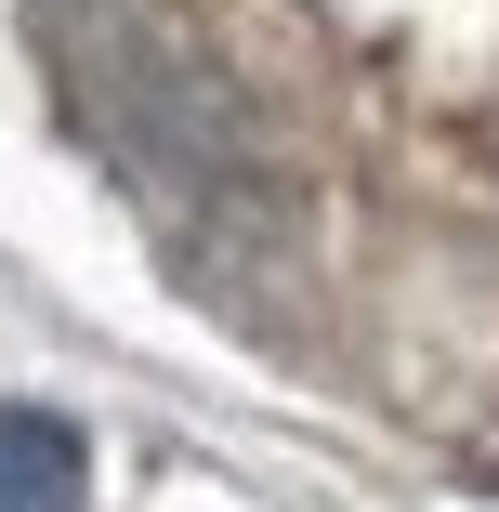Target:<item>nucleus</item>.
<instances>
[{
    "label": "nucleus",
    "mask_w": 499,
    "mask_h": 512,
    "mask_svg": "<svg viewBox=\"0 0 499 512\" xmlns=\"http://www.w3.org/2000/svg\"><path fill=\"white\" fill-rule=\"evenodd\" d=\"M92 499V460L53 407H0V512H79Z\"/></svg>",
    "instance_id": "f257e3e1"
}]
</instances>
